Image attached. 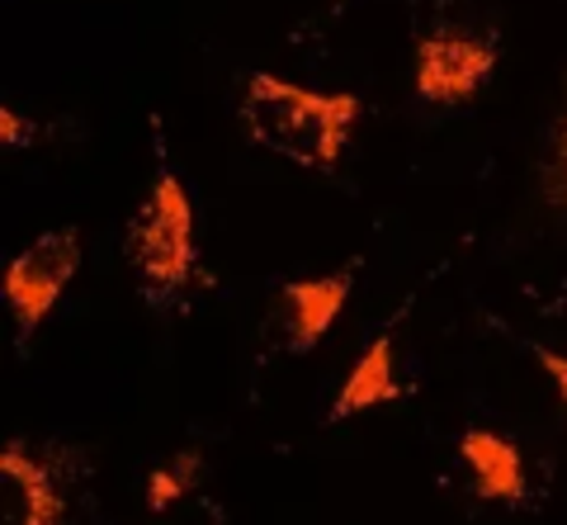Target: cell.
Instances as JSON below:
<instances>
[{
	"instance_id": "cell-1",
	"label": "cell",
	"mask_w": 567,
	"mask_h": 525,
	"mask_svg": "<svg viewBox=\"0 0 567 525\" xmlns=\"http://www.w3.org/2000/svg\"><path fill=\"white\" fill-rule=\"evenodd\" d=\"M364 104L350 91H312L275 72H251L241 85V128L246 137L289 166L331 175L341 166L346 143L360 124Z\"/></svg>"
},
{
	"instance_id": "cell-2",
	"label": "cell",
	"mask_w": 567,
	"mask_h": 525,
	"mask_svg": "<svg viewBox=\"0 0 567 525\" xmlns=\"http://www.w3.org/2000/svg\"><path fill=\"white\" fill-rule=\"evenodd\" d=\"M123 251H128L137 285L152 303H171L194 279V204L185 195L181 175L166 162L156 166L147 199H142V208L128 223Z\"/></svg>"
},
{
	"instance_id": "cell-3",
	"label": "cell",
	"mask_w": 567,
	"mask_h": 525,
	"mask_svg": "<svg viewBox=\"0 0 567 525\" xmlns=\"http://www.w3.org/2000/svg\"><path fill=\"white\" fill-rule=\"evenodd\" d=\"M81 270V233L76 227H52V233H39L6 266L0 275V294H6V308L14 312V341L29 346L33 331H39L52 308L62 303L66 285Z\"/></svg>"
},
{
	"instance_id": "cell-4",
	"label": "cell",
	"mask_w": 567,
	"mask_h": 525,
	"mask_svg": "<svg viewBox=\"0 0 567 525\" xmlns=\"http://www.w3.org/2000/svg\"><path fill=\"white\" fill-rule=\"evenodd\" d=\"M354 289V266L317 279H289L270 294L260 322V346L284 350V356H308L312 346H322V337L336 327V318L346 312Z\"/></svg>"
},
{
	"instance_id": "cell-5",
	"label": "cell",
	"mask_w": 567,
	"mask_h": 525,
	"mask_svg": "<svg viewBox=\"0 0 567 525\" xmlns=\"http://www.w3.org/2000/svg\"><path fill=\"white\" fill-rule=\"evenodd\" d=\"M496 43L464 24H435L416 43V95L425 104H464L496 72Z\"/></svg>"
},
{
	"instance_id": "cell-6",
	"label": "cell",
	"mask_w": 567,
	"mask_h": 525,
	"mask_svg": "<svg viewBox=\"0 0 567 525\" xmlns=\"http://www.w3.org/2000/svg\"><path fill=\"white\" fill-rule=\"evenodd\" d=\"M66 502L43 460L24 445H6L0 454V525H62Z\"/></svg>"
},
{
	"instance_id": "cell-7",
	"label": "cell",
	"mask_w": 567,
	"mask_h": 525,
	"mask_svg": "<svg viewBox=\"0 0 567 525\" xmlns=\"http://www.w3.org/2000/svg\"><path fill=\"white\" fill-rule=\"evenodd\" d=\"M458 460L473 474V487L483 502H511L520 506L529 497V474H525V454L496 431H464L458 441Z\"/></svg>"
},
{
	"instance_id": "cell-8",
	"label": "cell",
	"mask_w": 567,
	"mask_h": 525,
	"mask_svg": "<svg viewBox=\"0 0 567 525\" xmlns=\"http://www.w3.org/2000/svg\"><path fill=\"white\" fill-rule=\"evenodd\" d=\"M402 398V383H398V370H393V337H374L369 350L360 360L350 364V374L341 379L336 389L331 408H327V422H346V416H360V412H374V408H388V402Z\"/></svg>"
},
{
	"instance_id": "cell-9",
	"label": "cell",
	"mask_w": 567,
	"mask_h": 525,
	"mask_svg": "<svg viewBox=\"0 0 567 525\" xmlns=\"http://www.w3.org/2000/svg\"><path fill=\"white\" fill-rule=\"evenodd\" d=\"M204 478V454L199 450H181L166 464H156L147 474V512H171L175 502H185Z\"/></svg>"
},
{
	"instance_id": "cell-10",
	"label": "cell",
	"mask_w": 567,
	"mask_h": 525,
	"mask_svg": "<svg viewBox=\"0 0 567 525\" xmlns=\"http://www.w3.org/2000/svg\"><path fill=\"white\" fill-rule=\"evenodd\" d=\"M539 195L554 214H567V95L558 104V119H554V137H548V152H544V171H539Z\"/></svg>"
},
{
	"instance_id": "cell-11",
	"label": "cell",
	"mask_w": 567,
	"mask_h": 525,
	"mask_svg": "<svg viewBox=\"0 0 567 525\" xmlns=\"http://www.w3.org/2000/svg\"><path fill=\"white\" fill-rule=\"evenodd\" d=\"M529 356L539 360V370L554 379V389L563 398V408H567V356H558V350H548V346H529Z\"/></svg>"
},
{
	"instance_id": "cell-12",
	"label": "cell",
	"mask_w": 567,
	"mask_h": 525,
	"mask_svg": "<svg viewBox=\"0 0 567 525\" xmlns=\"http://www.w3.org/2000/svg\"><path fill=\"white\" fill-rule=\"evenodd\" d=\"M0 137H6V147H20V143H29V124H24V119L14 114V110H10V104H6V110H0Z\"/></svg>"
}]
</instances>
